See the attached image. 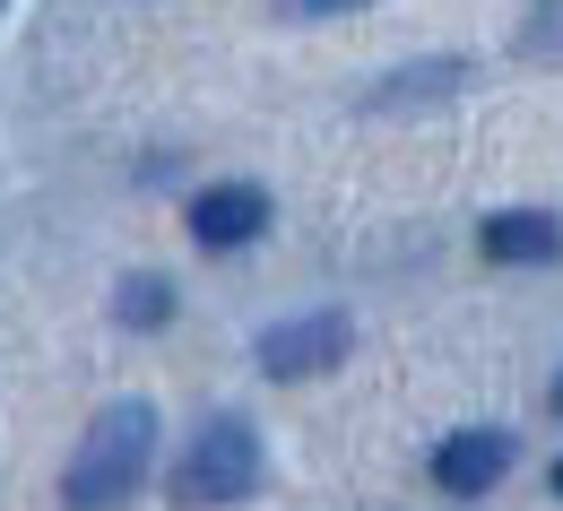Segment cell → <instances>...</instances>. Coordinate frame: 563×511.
Segmentation results:
<instances>
[{
    "label": "cell",
    "mask_w": 563,
    "mask_h": 511,
    "mask_svg": "<svg viewBox=\"0 0 563 511\" xmlns=\"http://www.w3.org/2000/svg\"><path fill=\"white\" fill-rule=\"evenodd\" d=\"M147 459H156V408H147V399H113V408L78 434L70 468H62V503L70 511H122L140 495Z\"/></svg>",
    "instance_id": "cell-1"
},
{
    "label": "cell",
    "mask_w": 563,
    "mask_h": 511,
    "mask_svg": "<svg viewBox=\"0 0 563 511\" xmlns=\"http://www.w3.org/2000/svg\"><path fill=\"white\" fill-rule=\"evenodd\" d=\"M252 486H261V434L243 416H209L183 451V468H174V503L217 511V503H243Z\"/></svg>",
    "instance_id": "cell-2"
},
{
    "label": "cell",
    "mask_w": 563,
    "mask_h": 511,
    "mask_svg": "<svg viewBox=\"0 0 563 511\" xmlns=\"http://www.w3.org/2000/svg\"><path fill=\"white\" fill-rule=\"evenodd\" d=\"M347 347H355V321H347V312H303V321L261 330V373H269V381H312V373L339 365Z\"/></svg>",
    "instance_id": "cell-3"
},
{
    "label": "cell",
    "mask_w": 563,
    "mask_h": 511,
    "mask_svg": "<svg viewBox=\"0 0 563 511\" xmlns=\"http://www.w3.org/2000/svg\"><path fill=\"white\" fill-rule=\"evenodd\" d=\"M261 225H269V191H261V182H209V191L191 200V243H209V252L252 243Z\"/></svg>",
    "instance_id": "cell-4"
},
{
    "label": "cell",
    "mask_w": 563,
    "mask_h": 511,
    "mask_svg": "<svg viewBox=\"0 0 563 511\" xmlns=\"http://www.w3.org/2000/svg\"><path fill=\"white\" fill-rule=\"evenodd\" d=\"M503 468H511V434H494V425H468V434H451L433 451V486L442 495H494Z\"/></svg>",
    "instance_id": "cell-5"
},
{
    "label": "cell",
    "mask_w": 563,
    "mask_h": 511,
    "mask_svg": "<svg viewBox=\"0 0 563 511\" xmlns=\"http://www.w3.org/2000/svg\"><path fill=\"white\" fill-rule=\"evenodd\" d=\"M477 252L503 260V269H538V260H555L563 252V225L547 209H494L486 234H477Z\"/></svg>",
    "instance_id": "cell-6"
},
{
    "label": "cell",
    "mask_w": 563,
    "mask_h": 511,
    "mask_svg": "<svg viewBox=\"0 0 563 511\" xmlns=\"http://www.w3.org/2000/svg\"><path fill=\"white\" fill-rule=\"evenodd\" d=\"M460 78H468L460 62H417L408 78H382V87H373L364 104H373V113H390V104H433V96H451Z\"/></svg>",
    "instance_id": "cell-7"
},
{
    "label": "cell",
    "mask_w": 563,
    "mask_h": 511,
    "mask_svg": "<svg viewBox=\"0 0 563 511\" xmlns=\"http://www.w3.org/2000/svg\"><path fill=\"white\" fill-rule=\"evenodd\" d=\"M113 321H122V330H165V321H174V278H122V287H113Z\"/></svg>",
    "instance_id": "cell-8"
},
{
    "label": "cell",
    "mask_w": 563,
    "mask_h": 511,
    "mask_svg": "<svg viewBox=\"0 0 563 511\" xmlns=\"http://www.w3.org/2000/svg\"><path fill=\"white\" fill-rule=\"evenodd\" d=\"M520 62H563V0H529V18H520Z\"/></svg>",
    "instance_id": "cell-9"
},
{
    "label": "cell",
    "mask_w": 563,
    "mask_h": 511,
    "mask_svg": "<svg viewBox=\"0 0 563 511\" xmlns=\"http://www.w3.org/2000/svg\"><path fill=\"white\" fill-rule=\"evenodd\" d=\"M295 9H312V18H347V9H373V0H295Z\"/></svg>",
    "instance_id": "cell-10"
},
{
    "label": "cell",
    "mask_w": 563,
    "mask_h": 511,
    "mask_svg": "<svg viewBox=\"0 0 563 511\" xmlns=\"http://www.w3.org/2000/svg\"><path fill=\"white\" fill-rule=\"evenodd\" d=\"M555 416H563V373H555Z\"/></svg>",
    "instance_id": "cell-11"
},
{
    "label": "cell",
    "mask_w": 563,
    "mask_h": 511,
    "mask_svg": "<svg viewBox=\"0 0 563 511\" xmlns=\"http://www.w3.org/2000/svg\"><path fill=\"white\" fill-rule=\"evenodd\" d=\"M555 495H563V459H555Z\"/></svg>",
    "instance_id": "cell-12"
}]
</instances>
